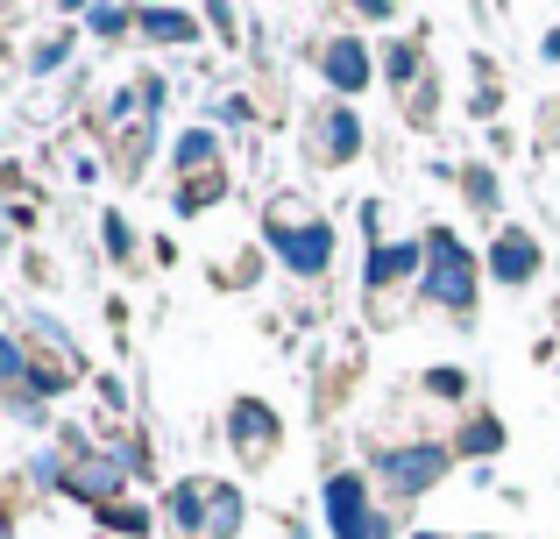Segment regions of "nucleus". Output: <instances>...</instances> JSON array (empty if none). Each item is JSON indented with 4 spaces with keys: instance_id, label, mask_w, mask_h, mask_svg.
<instances>
[{
    "instance_id": "nucleus-4",
    "label": "nucleus",
    "mask_w": 560,
    "mask_h": 539,
    "mask_svg": "<svg viewBox=\"0 0 560 539\" xmlns=\"http://www.w3.org/2000/svg\"><path fill=\"white\" fill-rule=\"evenodd\" d=\"M447 469H454L447 441H405V447H383V455H376V476H383L390 497H425Z\"/></svg>"
},
{
    "instance_id": "nucleus-10",
    "label": "nucleus",
    "mask_w": 560,
    "mask_h": 539,
    "mask_svg": "<svg viewBox=\"0 0 560 539\" xmlns=\"http://www.w3.org/2000/svg\"><path fill=\"white\" fill-rule=\"evenodd\" d=\"M136 28H150V43H191L199 22L185 8H136Z\"/></svg>"
},
{
    "instance_id": "nucleus-20",
    "label": "nucleus",
    "mask_w": 560,
    "mask_h": 539,
    "mask_svg": "<svg viewBox=\"0 0 560 539\" xmlns=\"http://www.w3.org/2000/svg\"><path fill=\"white\" fill-rule=\"evenodd\" d=\"M107 249H114V256H128V249H136V235H128V227L114 221V213H107Z\"/></svg>"
},
{
    "instance_id": "nucleus-16",
    "label": "nucleus",
    "mask_w": 560,
    "mask_h": 539,
    "mask_svg": "<svg viewBox=\"0 0 560 539\" xmlns=\"http://www.w3.org/2000/svg\"><path fill=\"white\" fill-rule=\"evenodd\" d=\"M462 390H468V370H447V362L425 370V398H462Z\"/></svg>"
},
{
    "instance_id": "nucleus-6",
    "label": "nucleus",
    "mask_w": 560,
    "mask_h": 539,
    "mask_svg": "<svg viewBox=\"0 0 560 539\" xmlns=\"http://www.w3.org/2000/svg\"><path fill=\"white\" fill-rule=\"evenodd\" d=\"M228 433H234V455H242L248 469H262V461L277 455V433L284 426H277V412L262 398H234L228 405Z\"/></svg>"
},
{
    "instance_id": "nucleus-5",
    "label": "nucleus",
    "mask_w": 560,
    "mask_h": 539,
    "mask_svg": "<svg viewBox=\"0 0 560 539\" xmlns=\"http://www.w3.org/2000/svg\"><path fill=\"white\" fill-rule=\"evenodd\" d=\"M327 526L334 539H383V518L370 512V483L362 476H334L327 483Z\"/></svg>"
},
{
    "instance_id": "nucleus-19",
    "label": "nucleus",
    "mask_w": 560,
    "mask_h": 539,
    "mask_svg": "<svg viewBox=\"0 0 560 539\" xmlns=\"http://www.w3.org/2000/svg\"><path fill=\"white\" fill-rule=\"evenodd\" d=\"M93 28L100 36H121V28H136V14L128 8H93Z\"/></svg>"
},
{
    "instance_id": "nucleus-7",
    "label": "nucleus",
    "mask_w": 560,
    "mask_h": 539,
    "mask_svg": "<svg viewBox=\"0 0 560 539\" xmlns=\"http://www.w3.org/2000/svg\"><path fill=\"white\" fill-rule=\"evenodd\" d=\"M362 156V121L348 107H319L313 121V164H355Z\"/></svg>"
},
{
    "instance_id": "nucleus-8",
    "label": "nucleus",
    "mask_w": 560,
    "mask_h": 539,
    "mask_svg": "<svg viewBox=\"0 0 560 539\" xmlns=\"http://www.w3.org/2000/svg\"><path fill=\"white\" fill-rule=\"evenodd\" d=\"M490 277L497 284H533L539 277V242L525 235V227H504V235L490 242Z\"/></svg>"
},
{
    "instance_id": "nucleus-18",
    "label": "nucleus",
    "mask_w": 560,
    "mask_h": 539,
    "mask_svg": "<svg viewBox=\"0 0 560 539\" xmlns=\"http://www.w3.org/2000/svg\"><path fill=\"white\" fill-rule=\"evenodd\" d=\"M8 199H14V207H8V221H14V227H28V221H36V192H28L22 178H14V192H8Z\"/></svg>"
},
{
    "instance_id": "nucleus-15",
    "label": "nucleus",
    "mask_w": 560,
    "mask_h": 539,
    "mask_svg": "<svg viewBox=\"0 0 560 539\" xmlns=\"http://www.w3.org/2000/svg\"><path fill=\"white\" fill-rule=\"evenodd\" d=\"M383 71H390L397 85H411V79H419V43H390V57H383Z\"/></svg>"
},
{
    "instance_id": "nucleus-9",
    "label": "nucleus",
    "mask_w": 560,
    "mask_h": 539,
    "mask_svg": "<svg viewBox=\"0 0 560 539\" xmlns=\"http://www.w3.org/2000/svg\"><path fill=\"white\" fill-rule=\"evenodd\" d=\"M319 65H327V79L341 85V93H362V85H370V50H362V36H334L327 50H319Z\"/></svg>"
},
{
    "instance_id": "nucleus-17",
    "label": "nucleus",
    "mask_w": 560,
    "mask_h": 539,
    "mask_svg": "<svg viewBox=\"0 0 560 539\" xmlns=\"http://www.w3.org/2000/svg\"><path fill=\"white\" fill-rule=\"evenodd\" d=\"M462 192L476 199V213H497V178L490 171H462Z\"/></svg>"
},
{
    "instance_id": "nucleus-11",
    "label": "nucleus",
    "mask_w": 560,
    "mask_h": 539,
    "mask_svg": "<svg viewBox=\"0 0 560 539\" xmlns=\"http://www.w3.org/2000/svg\"><path fill=\"white\" fill-rule=\"evenodd\" d=\"M447 447H454V461H462V455H476V461H482V455H497V447H504V426H497L490 412H476V419H468V426L454 433Z\"/></svg>"
},
{
    "instance_id": "nucleus-1",
    "label": "nucleus",
    "mask_w": 560,
    "mask_h": 539,
    "mask_svg": "<svg viewBox=\"0 0 560 539\" xmlns=\"http://www.w3.org/2000/svg\"><path fill=\"white\" fill-rule=\"evenodd\" d=\"M171 526L185 539H234V526H242V490L185 476V483L171 490Z\"/></svg>"
},
{
    "instance_id": "nucleus-2",
    "label": "nucleus",
    "mask_w": 560,
    "mask_h": 539,
    "mask_svg": "<svg viewBox=\"0 0 560 539\" xmlns=\"http://www.w3.org/2000/svg\"><path fill=\"white\" fill-rule=\"evenodd\" d=\"M270 249L284 256V270L319 277V270L334 263V227L313 221V213H305V199H277V207H270Z\"/></svg>"
},
{
    "instance_id": "nucleus-13",
    "label": "nucleus",
    "mask_w": 560,
    "mask_h": 539,
    "mask_svg": "<svg viewBox=\"0 0 560 539\" xmlns=\"http://www.w3.org/2000/svg\"><path fill=\"white\" fill-rule=\"evenodd\" d=\"M100 518H107V532H121V539H142V532H150V512H142V504H107Z\"/></svg>"
},
{
    "instance_id": "nucleus-21",
    "label": "nucleus",
    "mask_w": 560,
    "mask_h": 539,
    "mask_svg": "<svg viewBox=\"0 0 560 539\" xmlns=\"http://www.w3.org/2000/svg\"><path fill=\"white\" fill-rule=\"evenodd\" d=\"M411 539H440V532H411Z\"/></svg>"
},
{
    "instance_id": "nucleus-3",
    "label": "nucleus",
    "mask_w": 560,
    "mask_h": 539,
    "mask_svg": "<svg viewBox=\"0 0 560 539\" xmlns=\"http://www.w3.org/2000/svg\"><path fill=\"white\" fill-rule=\"evenodd\" d=\"M425 298H433L440 313H454V319L476 313V256H468L447 227L425 235Z\"/></svg>"
},
{
    "instance_id": "nucleus-14",
    "label": "nucleus",
    "mask_w": 560,
    "mask_h": 539,
    "mask_svg": "<svg viewBox=\"0 0 560 539\" xmlns=\"http://www.w3.org/2000/svg\"><path fill=\"white\" fill-rule=\"evenodd\" d=\"M256 277H262V256L248 249V256H234V270H213V284L220 291H242V284H256Z\"/></svg>"
},
{
    "instance_id": "nucleus-12",
    "label": "nucleus",
    "mask_w": 560,
    "mask_h": 539,
    "mask_svg": "<svg viewBox=\"0 0 560 539\" xmlns=\"http://www.w3.org/2000/svg\"><path fill=\"white\" fill-rule=\"evenodd\" d=\"M220 192H228V164H220V171H199V178H178V213H206Z\"/></svg>"
}]
</instances>
